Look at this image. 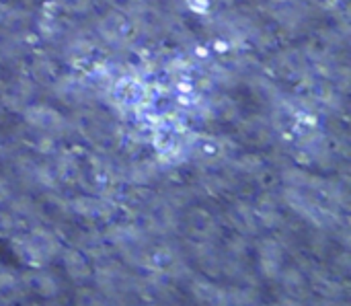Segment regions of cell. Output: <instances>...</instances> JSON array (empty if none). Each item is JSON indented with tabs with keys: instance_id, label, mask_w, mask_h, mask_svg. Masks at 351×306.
Wrapping results in <instances>:
<instances>
[{
	"instance_id": "1",
	"label": "cell",
	"mask_w": 351,
	"mask_h": 306,
	"mask_svg": "<svg viewBox=\"0 0 351 306\" xmlns=\"http://www.w3.org/2000/svg\"><path fill=\"white\" fill-rule=\"evenodd\" d=\"M25 115H27V121L41 132L56 130L62 126V115L58 111H53L51 107H45V105H35V107L27 109Z\"/></svg>"
},
{
	"instance_id": "2",
	"label": "cell",
	"mask_w": 351,
	"mask_h": 306,
	"mask_svg": "<svg viewBox=\"0 0 351 306\" xmlns=\"http://www.w3.org/2000/svg\"><path fill=\"white\" fill-rule=\"evenodd\" d=\"M66 266H68V272H70L74 278H82V276L88 274L86 261H84L78 253H68V255H66Z\"/></svg>"
}]
</instances>
